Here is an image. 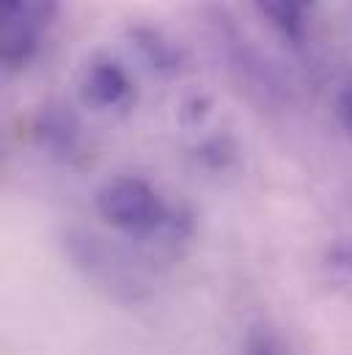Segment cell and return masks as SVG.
I'll return each mask as SVG.
<instances>
[{"label":"cell","mask_w":352,"mask_h":355,"mask_svg":"<svg viewBox=\"0 0 352 355\" xmlns=\"http://www.w3.org/2000/svg\"><path fill=\"white\" fill-rule=\"evenodd\" d=\"M135 39H138V44H141V50L149 55V61L155 64V67H160V69H168L171 64L176 61L174 50L155 33V31H135Z\"/></svg>","instance_id":"obj_4"},{"label":"cell","mask_w":352,"mask_h":355,"mask_svg":"<svg viewBox=\"0 0 352 355\" xmlns=\"http://www.w3.org/2000/svg\"><path fill=\"white\" fill-rule=\"evenodd\" d=\"M339 113H342V119L347 121V127H352V91L342 96V102H339Z\"/></svg>","instance_id":"obj_5"},{"label":"cell","mask_w":352,"mask_h":355,"mask_svg":"<svg viewBox=\"0 0 352 355\" xmlns=\"http://www.w3.org/2000/svg\"><path fill=\"white\" fill-rule=\"evenodd\" d=\"M83 91H86V99L96 107H110L116 102H121V96L130 91V83H127V75L110 64V61H99L88 69L86 83H83Z\"/></svg>","instance_id":"obj_2"},{"label":"cell","mask_w":352,"mask_h":355,"mask_svg":"<svg viewBox=\"0 0 352 355\" xmlns=\"http://www.w3.org/2000/svg\"><path fill=\"white\" fill-rule=\"evenodd\" d=\"M303 3H311V0H303Z\"/></svg>","instance_id":"obj_6"},{"label":"cell","mask_w":352,"mask_h":355,"mask_svg":"<svg viewBox=\"0 0 352 355\" xmlns=\"http://www.w3.org/2000/svg\"><path fill=\"white\" fill-rule=\"evenodd\" d=\"M259 355H264V353H259Z\"/></svg>","instance_id":"obj_7"},{"label":"cell","mask_w":352,"mask_h":355,"mask_svg":"<svg viewBox=\"0 0 352 355\" xmlns=\"http://www.w3.org/2000/svg\"><path fill=\"white\" fill-rule=\"evenodd\" d=\"M256 8L264 17L289 39H300L303 33V11H300V0H254Z\"/></svg>","instance_id":"obj_3"},{"label":"cell","mask_w":352,"mask_h":355,"mask_svg":"<svg viewBox=\"0 0 352 355\" xmlns=\"http://www.w3.org/2000/svg\"><path fill=\"white\" fill-rule=\"evenodd\" d=\"M99 215L116 229L143 237L163 220V204L157 193L141 179H113L96 196Z\"/></svg>","instance_id":"obj_1"}]
</instances>
